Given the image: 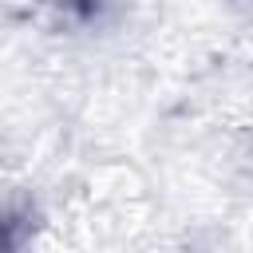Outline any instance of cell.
I'll return each instance as SVG.
<instances>
[{"label": "cell", "mask_w": 253, "mask_h": 253, "mask_svg": "<svg viewBox=\"0 0 253 253\" xmlns=\"http://www.w3.org/2000/svg\"><path fill=\"white\" fill-rule=\"evenodd\" d=\"M233 4H249V8H253V0H233Z\"/></svg>", "instance_id": "2"}, {"label": "cell", "mask_w": 253, "mask_h": 253, "mask_svg": "<svg viewBox=\"0 0 253 253\" xmlns=\"http://www.w3.org/2000/svg\"><path fill=\"white\" fill-rule=\"evenodd\" d=\"M59 8H67V12H75V16H91L103 0H55Z\"/></svg>", "instance_id": "1"}]
</instances>
